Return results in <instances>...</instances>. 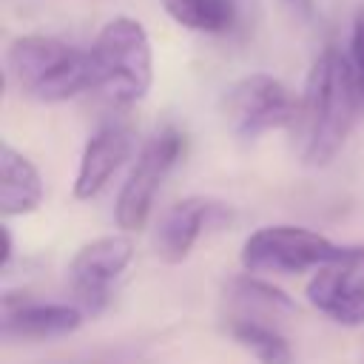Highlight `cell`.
Instances as JSON below:
<instances>
[{"label": "cell", "mask_w": 364, "mask_h": 364, "mask_svg": "<svg viewBox=\"0 0 364 364\" xmlns=\"http://www.w3.org/2000/svg\"><path fill=\"white\" fill-rule=\"evenodd\" d=\"M361 114L350 60L336 46H327L310 65L296 114L299 156L307 168H324L347 142L355 117Z\"/></svg>", "instance_id": "cell-1"}, {"label": "cell", "mask_w": 364, "mask_h": 364, "mask_svg": "<svg viewBox=\"0 0 364 364\" xmlns=\"http://www.w3.org/2000/svg\"><path fill=\"white\" fill-rule=\"evenodd\" d=\"M6 65L20 91L37 102H65L97 88V65L91 51H82L60 37L23 34L11 40Z\"/></svg>", "instance_id": "cell-2"}, {"label": "cell", "mask_w": 364, "mask_h": 364, "mask_svg": "<svg viewBox=\"0 0 364 364\" xmlns=\"http://www.w3.org/2000/svg\"><path fill=\"white\" fill-rule=\"evenodd\" d=\"M97 88L117 105L139 102L154 82V51L145 26L134 17L108 20L91 48Z\"/></svg>", "instance_id": "cell-3"}, {"label": "cell", "mask_w": 364, "mask_h": 364, "mask_svg": "<svg viewBox=\"0 0 364 364\" xmlns=\"http://www.w3.org/2000/svg\"><path fill=\"white\" fill-rule=\"evenodd\" d=\"M341 250L344 245H336L316 230L296 225H267L245 239L239 259L247 273L293 276L327 264Z\"/></svg>", "instance_id": "cell-4"}, {"label": "cell", "mask_w": 364, "mask_h": 364, "mask_svg": "<svg viewBox=\"0 0 364 364\" xmlns=\"http://www.w3.org/2000/svg\"><path fill=\"white\" fill-rule=\"evenodd\" d=\"M299 100L273 74H247L225 94V119L239 139H259L276 128H293Z\"/></svg>", "instance_id": "cell-5"}, {"label": "cell", "mask_w": 364, "mask_h": 364, "mask_svg": "<svg viewBox=\"0 0 364 364\" xmlns=\"http://www.w3.org/2000/svg\"><path fill=\"white\" fill-rule=\"evenodd\" d=\"M182 148H185V139L176 128H162L142 145L114 205V219L122 230L145 228L156 191L171 173V168L176 165V159L182 156Z\"/></svg>", "instance_id": "cell-6"}, {"label": "cell", "mask_w": 364, "mask_h": 364, "mask_svg": "<svg viewBox=\"0 0 364 364\" xmlns=\"http://www.w3.org/2000/svg\"><path fill=\"white\" fill-rule=\"evenodd\" d=\"M134 259V242L125 233H108L85 242L68 264V287L85 313H100L117 279Z\"/></svg>", "instance_id": "cell-7"}, {"label": "cell", "mask_w": 364, "mask_h": 364, "mask_svg": "<svg viewBox=\"0 0 364 364\" xmlns=\"http://www.w3.org/2000/svg\"><path fill=\"white\" fill-rule=\"evenodd\" d=\"M307 301L344 327L364 324V245H347L336 259L316 267Z\"/></svg>", "instance_id": "cell-8"}, {"label": "cell", "mask_w": 364, "mask_h": 364, "mask_svg": "<svg viewBox=\"0 0 364 364\" xmlns=\"http://www.w3.org/2000/svg\"><path fill=\"white\" fill-rule=\"evenodd\" d=\"M85 310L63 301H37L28 293H6L0 304V333L6 341H46L80 330Z\"/></svg>", "instance_id": "cell-9"}, {"label": "cell", "mask_w": 364, "mask_h": 364, "mask_svg": "<svg viewBox=\"0 0 364 364\" xmlns=\"http://www.w3.org/2000/svg\"><path fill=\"white\" fill-rule=\"evenodd\" d=\"M228 210L222 202L208 199V196H185L173 202L156 222L154 230V250L162 262L179 264L191 256L196 239L208 225L222 219Z\"/></svg>", "instance_id": "cell-10"}, {"label": "cell", "mask_w": 364, "mask_h": 364, "mask_svg": "<svg viewBox=\"0 0 364 364\" xmlns=\"http://www.w3.org/2000/svg\"><path fill=\"white\" fill-rule=\"evenodd\" d=\"M131 148H134V134L125 125H102L82 148L74 176V196L82 202L94 199L131 156Z\"/></svg>", "instance_id": "cell-11"}, {"label": "cell", "mask_w": 364, "mask_h": 364, "mask_svg": "<svg viewBox=\"0 0 364 364\" xmlns=\"http://www.w3.org/2000/svg\"><path fill=\"white\" fill-rule=\"evenodd\" d=\"M43 202V176L34 162L11 148L9 142L0 145V213L26 216L37 210Z\"/></svg>", "instance_id": "cell-12"}, {"label": "cell", "mask_w": 364, "mask_h": 364, "mask_svg": "<svg viewBox=\"0 0 364 364\" xmlns=\"http://www.w3.org/2000/svg\"><path fill=\"white\" fill-rule=\"evenodd\" d=\"M225 330L239 347L253 353L259 364H293V350L287 338L259 316H228Z\"/></svg>", "instance_id": "cell-13"}, {"label": "cell", "mask_w": 364, "mask_h": 364, "mask_svg": "<svg viewBox=\"0 0 364 364\" xmlns=\"http://www.w3.org/2000/svg\"><path fill=\"white\" fill-rule=\"evenodd\" d=\"M159 3L173 23L202 34H228L239 20L236 0H159Z\"/></svg>", "instance_id": "cell-14"}, {"label": "cell", "mask_w": 364, "mask_h": 364, "mask_svg": "<svg viewBox=\"0 0 364 364\" xmlns=\"http://www.w3.org/2000/svg\"><path fill=\"white\" fill-rule=\"evenodd\" d=\"M225 299L230 301L228 316H256V313H270V310L273 313H279V310L290 313L296 307L284 290H279L270 282H262L250 273L230 279L225 287Z\"/></svg>", "instance_id": "cell-15"}, {"label": "cell", "mask_w": 364, "mask_h": 364, "mask_svg": "<svg viewBox=\"0 0 364 364\" xmlns=\"http://www.w3.org/2000/svg\"><path fill=\"white\" fill-rule=\"evenodd\" d=\"M43 364H145V355L134 344H108V347H94V350H80L68 353Z\"/></svg>", "instance_id": "cell-16"}, {"label": "cell", "mask_w": 364, "mask_h": 364, "mask_svg": "<svg viewBox=\"0 0 364 364\" xmlns=\"http://www.w3.org/2000/svg\"><path fill=\"white\" fill-rule=\"evenodd\" d=\"M347 60H350L353 82H355L358 102H361V111H364V6H361V9L355 11V17H353V31H350V51H347Z\"/></svg>", "instance_id": "cell-17"}, {"label": "cell", "mask_w": 364, "mask_h": 364, "mask_svg": "<svg viewBox=\"0 0 364 364\" xmlns=\"http://www.w3.org/2000/svg\"><path fill=\"white\" fill-rule=\"evenodd\" d=\"M279 3H282V9H284L293 20H299V23H310V20H313L316 0H279Z\"/></svg>", "instance_id": "cell-18"}, {"label": "cell", "mask_w": 364, "mask_h": 364, "mask_svg": "<svg viewBox=\"0 0 364 364\" xmlns=\"http://www.w3.org/2000/svg\"><path fill=\"white\" fill-rule=\"evenodd\" d=\"M0 233H3V259H0V267H9V262H11V253H14V245H11V233H9V225H3V228H0Z\"/></svg>", "instance_id": "cell-19"}, {"label": "cell", "mask_w": 364, "mask_h": 364, "mask_svg": "<svg viewBox=\"0 0 364 364\" xmlns=\"http://www.w3.org/2000/svg\"><path fill=\"white\" fill-rule=\"evenodd\" d=\"M239 6H250V3H256V0H236Z\"/></svg>", "instance_id": "cell-20"}]
</instances>
